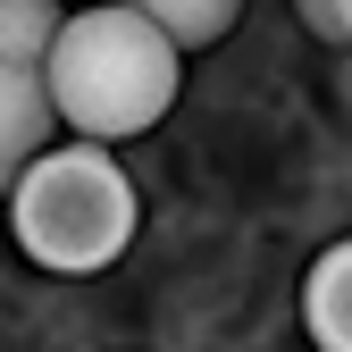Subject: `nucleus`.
<instances>
[{
	"instance_id": "nucleus-7",
	"label": "nucleus",
	"mask_w": 352,
	"mask_h": 352,
	"mask_svg": "<svg viewBox=\"0 0 352 352\" xmlns=\"http://www.w3.org/2000/svg\"><path fill=\"white\" fill-rule=\"evenodd\" d=\"M294 9L319 42H352V0H294Z\"/></svg>"
},
{
	"instance_id": "nucleus-4",
	"label": "nucleus",
	"mask_w": 352,
	"mask_h": 352,
	"mask_svg": "<svg viewBox=\"0 0 352 352\" xmlns=\"http://www.w3.org/2000/svg\"><path fill=\"white\" fill-rule=\"evenodd\" d=\"M302 327L319 352H352V235L327 243L302 277Z\"/></svg>"
},
{
	"instance_id": "nucleus-5",
	"label": "nucleus",
	"mask_w": 352,
	"mask_h": 352,
	"mask_svg": "<svg viewBox=\"0 0 352 352\" xmlns=\"http://www.w3.org/2000/svg\"><path fill=\"white\" fill-rule=\"evenodd\" d=\"M59 0H0V59H17V67H42L51 59V42H59Z\"/></svg>"
},
{
	"instance_id": "nucleus-6",
	"label": "nucleus",
	"mask_w": 352,
	"mask_h": 352,
	"mask_svg": "<svg viewBox=\"0 0 352 352\" xmlns=\"http://www.w3.org/2000/svg\"><path fill=\"white\" fill-rule=\"evenodd\" d=\"M135 9L160 34H176V51H201V42H218V34L243 17V0H135Z\"/></svg>"
},
{
	"instance_id": "nucleus-2",
	"label": "nucleus",
	"mask_w": 352,
	"mask_h": 352,
	"mask_svg": "<svg viewBox=\"0 0 352 352\" xmlns=\"http://www.w3.org/2000/svg\"><path fill=\"white\" fill-rule=\"evenodd\" d=\"M135 176L109 160V143H42L9 193V227H17V252L34 269H59V277H93L135 243Z\"/></svg>"
},
{
	"instance_id": "nucleus-1",
	"label": "nucleus",
	"mask_w": 352,
	"mask_h": 352,
	"mask_svg": "<svg viewBox=\"0 0 352 352\" xmlns=\"http://www.w3.org/2000/svg\"><path fill=\"white\" fill-rule=\"evenodd\" d=\"M176 76L185 51L176 34H160L135 0L109 9H76L42 59V84L59 101V126H76L84 143H135L176 109Z\"/></svg>"
},
{
	"instance_id": "nucleus-3",
	"label": "nucleus",
	"mask_w": 352,
	"mask_h": 352,
	"mask_svg": "<svg viewBox=\"0 0 352 352\" xmlns=\"http://www.w3.org/2000/svg\"><path fill=\"white\" fill-rule=\"evenodd\" d=\"M51 126H59V101H51V84H42V67L0 59V201L17 193V176L51 143Z\"/></svg>"
}]
</instances>
